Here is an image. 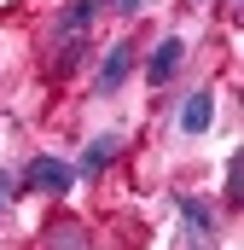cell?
<instances>
[{"instance_id": "obj_2", "label": "cell", "mask_w": 244, "mask_h": 250, "mask_svg": "<svg viewBox=\"0 0 244 250\" xmlns=\"http://www.w3.org/2000/svg\"><path fill=\"white\" fill-rule=\"evenodd\" d=\"M181 64H186V41H181V35H163V41L151 47V59H145V82L163 87V82L181 76Z\"/></svg>"}, {"instance_id": "obj_6", "label": "cell", "mask_w": 244, "mask_h": 250, "mask_svg": "<svg viewBox=\"0 0 244 250\" xmlns=\"http://www.w3.org/2000/svg\"><path fill=\"white\" fill-rule=\"evenodd\" d=\"M99 6H105V0H70V6L59 12V35H64V41H76V35L99 18Z\"/></svg>"}, {"instance_id": "obj_5", "label": "cell", "mask_w": 244, "mask_h": 250, "mask_svg": "<svg viewBox=\"0 0 244 250\" xmlns=\"http://www.w3.org/2000/svg\"><path fill=\"white\" fill-rule=\"evenodd\" d=\"M215 123V93H186V105H181V134H203V128Z\"/></svg>"}, {"instance_id": "obj_9", "label": "cell", "mask_w": 244, "mask_h": 250, "mask_svg": "<svg viewBox=\"0 0 244 250\" xmlns=\"http://www.w3.org/2000/svg\"><path fill=\"white\" fill-rule=\"evenodd\" d=\"M12 192H18V181H12V175H6V169H0V209H6V204H12Z\"/></svg>"}, {"instance_id": "obj_1", "label": "cell", "mask_w": 244, "mask_h": 250, "mask_svg": "<svg viewBox=\"0 0 244 250\" xmlns=\"http://www.w3.org/2000/svg\"><path fill=\"white\" fill-rule=\"evenodd\" d=\"M23 187H29V192H47V198H64V192L76 187V169H70L64 157H29Z\"/></svg>"}, {"instance_id": "obj_7", "label": "cell", "mask_w": 244, "mask_h": 250, "mask_svg": "<svg viewBox=\"0 0 244 250\" xmlns=\"http://www.w3.org/2000/svg\"><path fill=\"white\" fill-rule=\"evenodd\" d=\"M181 215H186V227H192L198 239H209V233H215V215H209V204H203V198H181Z\"/></svg>"}, {"instance_id": "obj_4", "label": "cell", "mask_w": 244, "mask_h": 250, "mask_svg": "<svg viewBox=\"0 0 244 250\" xmlns=\"http://www.w3.org/2000/svg\"><path fill=\"white\" fill-rule=\"evenodd\" d=\"M117 151H122L117 134H93V140H87V151H81V163H76V175H105V169L117 163Z\"/></svg>"}, {"instance_id": "obj_10", "label": "cell", "mask_w": 244, "mask_h": 250, "mask_svg": "<svg viewBox=\"0 0 244 250\" xmlns=\"http://www.w3.org/2000/svg\"><path fill=\"white\" fill-rule=\"evenodd\" d=\"M140 6H145V0H117V12H122V18H134Z\"/></svg>"}, {"instance_id": "obj_3", "label": "cell", "mask_w": 244, "mask_h": 250, "mask_svg": "<svg viewBox=\"0 0 244 250\" xmlns=\"http://www.w3.org/2000/svg\"><path fill=\"white\" fill-rule=\"evenodd\" d=\"M128 76H134V41H111V53L99 59V76H93V87H99V93H117Z\"/></svg>"}, {"instance_id": "obj_8", "label": "cell", "mask_w": 244, "mask_h": 250, "mask_svg": "<svg viewBox=\"0 0 244 250\" xmlns=\"http://www.w3.org/2000/svg\"><path fill=\"white\" fill-rule=\"evenodd\" d=\"M47 250H81V227H53L47 233Z\"/></svg>"}]
</instances>
